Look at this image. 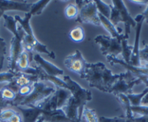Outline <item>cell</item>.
Wrapping results in <instances>:
<instances>
[{
    "mask_svg": "<svg viewBox=\"0 0 148 122\" xmlns=\"http://www.w3.org/2000/svg\"><path fill=\"white\" fill-rule=\"evenodd\" d=\"M10 105L11 103L4 100L2 97V96H1V95H0V110H2V109L7 108H8L9 106H10Z\"/></svg>",
    "mask_w": 148,
    "mask_h": 122,
    "instance_id": "obj_35",
    "label": "cell"
},
{
    "mask_svg": "<svg viewBox=\"0 0 148 122\" xmlns=\"http://www.w3.org/2000/svg\"><path fill=\"white\" fill-rule=\"evenodd\" d=\"M87 64L82 53L78 49L64 60V65L66 69L78 74L82 79L84 78Z\"/></svg>",
    "mask_w": 148,
    "mask_h": 122,
    "instance_id": "obj_10",
    "label": "cell"
},
{
    "mask_svg": "<svg viewBox=\"0 0 148 122\" xmlns=\"http://www.w3.org/2000/svg\"><path fill=\"white\" fill-rule=\"evenodd\" d=\"M39 108L42 110V116L44 120L47 122H77L68 119L65 114L63 109H57V110H47V109Z\"/></svg>",
    "mask_w": 148,
    "mask_h": 122,
    "instance_id": "obj_14",
    "label": "cell"
},
{
    "mask_svg": "<svg viewBox=\"0 0 148 122\" xmlns=\"http://www.w3.org/2000/svg\"><path fill=\"white\" fill-rule=\"evenodd\" d=\"M116 97L118 101L119 102V103L121 105L123 110H124L125 116L126 118H129V119H133L135 116L133 114L132 110H131V106H131L130 101H129L127 95H126L120 94L116 95Z\"/></svg>",
    "mask_w": 148,
    "mask_h": 122,
    "instance_id": "obj_19",
    "label": "cell"
},
{
    "mask_svg": "<svg viewBox=\"0 0 148 122\" xmlns=\"http://www.w3.org/2000/svg\"><path fill=\"white\" fill-rule=\"evenodd\" d=\"M95 43L100 46V51L105 56L111 55L117 57L122 54L121 42L116 38L110 36L99 35L95 38Z\"/></svg>",
    "mask_w": 148,
    "mask_h": 122,
    "instance_id": "obj_8",
    "label": "cell"
},
{
    "mask_svg": "<svg viewBox=\"0 0 148 122\" xmlns=\"http://www.w3.org/2000/svg\"><path fill=\"white\" fill-rule=\"evenodd\" d=\"M31 59L30 56L26 51L23 50L21 55L18 58L16 64V70L17 71L24 72L30 67V63H31Z\"/></svg>",
    "mask_w": 148,
    "mask_h": 122,
    "instance_id": "obj_20",
    "label": "cell"
},
{
    "mask_svg": "<svg viewBox=\"0 0 148 122\" xmlns=\"http://www.w3.org/2000/svg\"><path fill=\"white\" fill-rule=\"evenodd\" d=\"M107 61L111 65L113 66L115 64H119L129 72L132 73L136 78L139 79L142 83L145 84L146 87H148V68L145 66H134L130 64L125 63L123 59L113 57L111 55L106 56Z\"/></svg>",
    "mask_w": 148,
    "mask_h": 122,
    "instance_id": "obj_11",
    "label": "cell"
},
{
    "mask_svg": "<svg viewBox=\"0 0 148 122\" xmlns=\"http://www.w3.org/2000/svg\"><path fill=\"white\" fill-rule=\"evenodd\" d=\"M32 3H29L28 1L15 2V1H8L0 0V10L5 13L6 11L18 10L22 12H29L31 10Z\"/></svg>",
    "mask_w": 148,
    "mask_h": 122,
    "instance_id": "obj_15",
    "label": "cell"
},
{
    "mask_svg": "<svg viewBox=\"0 0 148 122\" xmlns=\"http://www.w3.org/2000/svg\"><path fill=\"white\" fill-rule=\"evenodd\" d=\"M99 15V21H100L101 25L106 30L107 32L110 34V36L113 38H116L119 40L121 41L123 38H126L123 34H121L122 30H120V28H117L112 23L110 22L108 18L102 15V14L98 13Z\"/></svg>",
    "mask_w": 148,
    "mask_h": 122,
    "instance_id": "obj_17",
    "label": "cell"
},
{
    "mask_svg": "<svg viewBox=\"0 0 148 122\" xmlns=\"http://www.w3.org/2000/svg\"><path fill=\"white\" fill-rule=\"evenodd\" d=\"M134 122H148V116H134Z\"/></svg>",
    "mask_w": 148,
    "mask_h": 122,
    "instance_id": "obj_36",
    "label": "cell"
},
{
    "mask_svg": "<svg viewBox=\"0 0 148 122\" xmlns=\"http://www.w3.org/2000/svg\"><path fill=\"white\" fill-rule=\"evenodd\" d=\"M8 122H23V117L21 114L17 112L16 114L14 115Z\"/></svg>",
    "mask_w": 148,
    "mask_h": 122,
    "instance_id": "obj_34",
    "label": "cell"
},
{
    "mask_svg": "<svg viewBox=\"0 0 148 122\" xmlns=\"http://www.w3.org/2000/svg\"><path fill=\"white\" fill-rule=\"evenodd\" d=\"M18 71H8L0 73V83L10 84L15 79Z\"/></svg>",
    "mask_w": 148,
    "mask_h": 122,
    "instance_id": "obj_29",
    "label": "cell"
},
{
    "mask_svg": "<svg viewBox=\"0 0 148 122\" xmlns=\"http://www.w3.org/2000/svg\"><path fill=\"white\" fill-rule=\"evenodd\" d=\"M22 114L23 122H36L37 119L42 115V110L39 106L35 107H16Z\"/></svg>",
    "mask_w": 148,
    "mask_h": 122,
    "instance_id": "obj_16",
    "label": "cell"
},
{
    "mask_svg": "<svg viewBox=\"0 0 148 122\" xmlns=\"http://www.w3.org/2000/svg\"><path fill=\"white\" fill-rule=\"evenodd\" d=\"M136 21V33H135V39L134 44L133 45V49H132V55H131L130 63L129 64L134 66H141V60H140V49H139V39H140L141 31L143 23L145 21L143 15L142 14H139L136 15L134 18Z\"/></svg>",
    "mask_w": 148,
    "mask_h": 122,
    "instance_id": "obj_12",
    "label": "cell"
},
{
    "mask_svg": "<svg viewBox=\"0 0 148 122\" xmlns=\"http://www.w3.org/2000/svg\"><path fill=\"white\" fill-rule=\"evenodd\" d=\"M142 83L140 80L135 77L131 72L126 71L125 73H122V76L111 89L110 93L114 95L123 94L128 95L132 93V89L135 85Z\"/></svg>",
    "mask_w": 148,
    "mask_h": 122,
    "instance_id": "obj_9",
    "label": "cell"
},
{
    "mask_svg": "<svg viewBox=\"0 0 148 122\" xmlns=\"http://www.w3.org/2000/svg\"><path fill=\"white\" fill-rule=\"evenodd\" d=\"M42 122H47V121H45V120H43V121H42Z\"/></svg>",
    "mask_w": 148,
    "mask_h": 122,
    "instance_id": "obj_42",
    "label": "cell"
},
{
    "mask_svg": "<svg viewBox=\"0 0 148 122\" xmlns=\"http://www.w3.org/2000/svg\"><path fill=\"white\" fill-rule=\"evenodd\" d=\"M51 2L50 0H43V1H38V2H35V3H32V6H31V10H30V13L31 15H39L43 12L44 10L45 9L48 4Z\"/></svg>",
    "mask_w": 148,
    "mask_h": 122,
    "instance_id": "obj_22",
    "label": "cell"
},
{
    "mask_svg": "<svg viewBox=\"0 0 148 122\" xmlns=\"http://www.w3.org/2000/svg\"><path fill=\"white\" fill-rule=\"evenodd\" d=\"M111 12L109 20L116 26L120 22L124 24L125 33L123 34L126 39H129L131 33V28H135L136 25V21L129 13L124 2L121 0H113L110 5Z\"/></svg>",
    "mask_w": 148,
    "mask_h": 122,
    "instance_id": "obj_5",
    "label": "cell"
},
{
    "mask_svg": "<svg viewBox=\"0 0 148 122\" xmlns=\"http://www.w3.org/2000/svg\"><path fill=\"white\" fill-rule=\"evenodd\" d=\"M0 95H1V96H2L4 100L10 102V103H12L16 98L17 93L7 85V86H4L3 88L0 89Z\"/></svg>",
    "mask_w": 148,
    "mask_h": 122,
    "instance_id": "obj_25",
    "label": "cell"
},
{
    "mask_svg": "<svg viewBox=\"0 0 148 122\" xmlns=\"http://www.w3.org/2000/svg\"><path fill=\"white\" fill-rule=\"evenodd\" d=\"M38 81L39 80L36 76L18 71V75L13 80V82L16 85L17 87L20 89V88L26 86V85L32 84L34 82H38Z\"/></svg>",
    "mask_w": 148,
    "mask_h": 122,
    "instance_id": "obj_18",
    "label": "cell"
},
{
    "mask_svg": "<svg viewBox=\"0 0 148 122\" xmlns=\"http://www.w3.org/2000/svg\"><path fill=\"white\" fill-rule=\"evenodd\" d=\"M2 18H4L5 23L4 26L13 34L10 42V55L8 57V69L10 71H17L16 64L18 58L24 50L23 41L25 33L21 27L18 28L14 17L11 15L4 14Z\"/></svg>",
    "mask_w": 148,
    "mask_h": 122,
    "instance_id": "obj_4",
    "label": "cell"
},
{
    "mask_svg": "<svg viewBox=\"0 0 148 122\" xmlns=\"http://www.w3.org/2000/svg\"><path fill=\"white\" fill-rule=\"evenodd\" d=\"M133 119H129L126 116H115V117H105L101 116L99 119V122H134Z\"/></svg>",
    "mask_w": 148,
    "mask_h": 122,
    "instance_id": "obj_30",
    "label": "cell"
},
{
    "mask_svg": "<svg viewBox=\"0 0 148 122\" xmlns=\"http://www.w3.org/2000/svg\"><path fill=\"white\" fill-rule=\"evenodd\" d=\"M32 61H34L36 66L40 67L48 75L52 76H57L62 75L64 71L61 69L58 68L53 63L44 59L39 53H34L32 58Z\"/></svg>",
    "mask_w": 148,
    "mask_h": 122,
    "instance_id": "obj_13",
    "label": "cell"
},
{
    "mask_svg": "<svg viewBox=\"0 0 148 122\" xmlns=\"http://www.w3.org/2000/svg\"><path fill=\"white\" fill-rule=\"evenodd\" d=\"M55 91L56 88L47 85L44 82L38 81L34 82L32 92L28 96L21 99L16 107H35L52 95Z\"/></svg>",
    "mask_w": 148,
    "mask_h": 122,
    "instance_id": "obj_6",
    "label": "cell"
},
{
    "mask_svg": "<svg viewBox=\"0 0 148 122\" xmlns=\"http://www.w3.org/2000/svg\"><path fill=\"white\" fill-rule=\"evenodd\" d=\"M79 9L76 4H69L67 5L64 10L65 17L68 19H73L77 18L79 15Z\"/></svg>",
    "mask_w": 148,
    "mask_h": 122,
    "instance_id": "obj_27",
    "label": "cell"
},
{
    "mask_svg": "<svg viewBox=\"0 0 148 122\" xmlns=\"http://www.w3.org/2000/svg\"><path fill=\"white\" fill-rule=\"evenodd\" d=\"M145 66V67H147L148 68V61H147V62L146 63H145V64H144L143 66Z\"/></svg>",
    "mask_w": 148,
    "mask_h": 122,
    "instance_id": "obj_41",
    "label": "cell"
},
{
    "mask_svg": "<svg viewBox=\"0 0 148 122\" xmlns=\"http://www.w3.org/2000/svg\"><path fill=\"white\" fill-rule=\"evenodd\" d=\"M68 36L73 42L80 43L85 39L84 29L81 25H77L70 31Z\"/></svg>",
    "mask_w": 148,
    "mask_h": 122,
    "instance_id": "obj_21",
    "label": "cell"
},
{
    "mask_svg": "<svg viewBox=\"0 0 148 122\" xmlns=\"http://www.w3.org/2000/svg\"><path fill=\"white\" fill-rule=\"evenodd\" d=\"M97 5V8L98 12L102 14L105 17L109 19L110 16V7L104 2H101V1H95Z\"/></svg>",
    "mask_w": 148,
    "mask_h": 122,
    "instance_id": "obj_28",
    "label": "cell"
},
{
    "mask_svg": "<svg viewBox=\"0 0 148 122\" xmlns=\"http://www.w3.org/2000/svg\"><path fill=\"white\" fill-rule=\"evenodd\" d=\"M121 46H122V56H123V60L125 63L129 64L130 63L131 55H132V49H133V46H130L128 45V39L126 38H123L121 41Z\"/></svg>",
    "mask_w": 148,
    "mask_h": 122,
    "instance_id": "obj_24",
    "label": "cell"
},
{
    "mask_svg": "<svg viewBox=\"0 0 148 122\" xmlns=\"http://www.w3.org/2000/svg\"><path fill=\"white\" fill-rule=\"evenodd\" d=\"M133 114H137L139 116H148V106L141 104L140 106H131Z\"/></svg>",
    "mask_w": 148,
    "mask_h": 122,
    "instance_id": "obj_33",
    "label": "cell"
},
{
    "mask_svg": "<svg viewBox=\"0 0 148 122\" xmlns=\"http://www.w3.org/2000/svg\"><path fill=\"white\" fill-rule=\"evenodd\" d=\"M142 104L145 105V106H148V93H147V95L145 96V97L142 99Z\"/></svg>",
    "mask_w": 148,
    "mask_h": 122,
    "instance_id": "obj_39",
    "label": "cell"
},
{
    "mask_svg": "<svg viewBox=\"0 0 148 122\" xmlns=\"http://www.w3.org/2000/svg\"><path fill=\"white\" fill-rule=\"evenodd\" d=\"M142 15H143L144 18H145V21H146L147 23H148V3L146 6V9L144 10V12H142Z\"/></svg>",
    "mask_w": 148,
    "mask_h": 122,
    "instance_id": "obj_38",
    "label": "cell"
},
{
    "mask_svg": "<svg viewBox=\"0 0 148 122\" xmlns=\"http://www.w3.org/2000/svg\"><path fill=\"white\" fill-rule=\"evenodd\" d=\"M16 113V110L10 108L2 109L0 110V122H8Z\"/></svg>",
    "mask_w": 148,
    "mask_h": 122,
    "instance_id": "obj_31",
    "label": "cell"
},
{
    "mask_svg": "<svg viewBox=\"0 0 148 122\" xmlns=\"http://www.w3.org/2000/svg\"><path fill=\"white\" fill-rule=\"evenodd\" d=\"M148 93V87H146L141 93L139 94H134V93H131V94L126 95L130 101L131 106H140L142 104V99L145 97L147 93Z\"/></svg>",
    "mask_w": 148,
    "mask_h": 122,
    "instance_id": "obj_23",
    "label": "cell"
},
{
    "mask_svg": "<svg viewBox=\"0 0 148 122\" xmlns=\"http://www.w3.org/2000/svg\"><path fill=\"white\" fill-rule=\"evenodd\" d=\"M7 54V45L5 39L0 37V71L3 68L5 55Z\"/></svg>",
    "mask_w": 148,
    "mask_h": 122,
    "instance_id": "obj_32",
    "label": "cell"
},
{
    "mask_svg": "<svg viewBox=\"0 0 148 122\" xmlns=\"http://www.w3.org/2000/svg\"><path fill=\"white\" fill-rule=\"evenodd\" d=\"M31 18H32V15L30 12L25 13L24 18H22L21 16L17 15L14 17L15 21L19 23L21 28L23 30L24 33H25L23 36V41L24 50L26 51L28 53L31 61H32L34 52H36V53H38V52L45 53L47 55H48L49 58L55 59L56 55H55V52L48 50L46 45L39 42L36 38L32 28H31V23H30Z\"/></svg>",
    "mask_w": 148,
    "mask_h": 122,
    "instance_id": "obj_3",
    "label": "cell"
},
{
    "mask_svg": "<svg viewBox=\"0 0 148 122\" xmlns=\"http://www.w3.org/2000/svg\"><path fill=\"white\" fill-rule=\"evenodd\" d=\"M129 2L135 4L136 5H139V6H144V5L147 6L148 1H147V0H145V1H143V0H142V1H129Z\"/></svg>",
    "mask_w": 148,
    "mask_h": 122,
    "instance_id": "obj_37",
    "label": "cell"
},
{
    "mask_svg": "<svg viewBox=\"0 0 148 122\" xmlns=\"http://www.w3.org/2000/svg\"><path fill=\"white\" fill-rule=\"evenodd\" d=\"M4 14H5V13H4V12H2V11H1V10H0V18H2V16H3V15H4Z\"/></svg>",
    "mask_w": 148,
    "mask_h": 122,
    "instance_id": "obj_40",
    "label": "cell"
},
{
    "mask_svg": "<svg viewBox=\"0 0 148 122\" xmlns=\"http://www.w3.org/2000/svg\"><path fill=\"white\" fill-rule=\"evenodd\" d=\"M76 5L79 9V15L76 19V22L79 23H88L96 26H100L98 10L95 1L84 0L76 1Z\"/></svg>",
    "mask_w": 148,
    "mask_h": 122,
    "instance_id": "obj_7",
    "label": "cell"
},
{
    "mask_svg": "<svg viewBox=\"0 0 148 122\" xmlns=\"http://www.w3.org/2000/svg\"><path fill=\"white\" fill-rule=\"evenodd\" d=\"M63 81L71 93V97L63 110L68 119L75 121L81 122L85 105L92 99V93L89 89H84L80 86L69 76H64Z\"/></svg>",
    "mask_w": 148,
    "mask_h": 122,
    "instance_id": "obj_1",
    "label": "cell"
},
{
    "mask_svg": "<svg viewBox=\"0 0 148 122\" xmlns=\"http://www.w3.org/2000/svg\"><path fill=\"white\" fill-rule=\"evenodd\" d=\"M82 118L84 119L85 122H98L99 118L97 117L96 111L94 109L88 108L85 107L82 113Z\"/></svg>",
    "mask_w": 148,
    "mask_h": 122,
    "instance_id": "obj_26",
    "label": "cell"
},
{
    "mask_svg": "<svg viewBox=\"0 0 148 122\" xmlns=\"http://www.w3.org/2000/svg\"><path fill=\"white\" fill-rule=\"evenodd\" d=\"M122 73L113 74L104 63L99 62L88 63L84 79H86L90 87H94L102 93H110L113 85L121 77Z\"/></svg>",
    "mask_w": 148,
    "mask_h": 122,
    "instance_id": "obj_2",
    "label": "cell"
}]
</instances>
